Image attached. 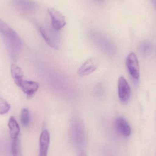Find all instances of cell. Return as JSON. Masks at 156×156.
<instances>
[{
	"mask_svg": "<svg viewBox=\"0 0 156 156\" xmlns=\"http://www.w3.org/2000/svg\"><path fill=\"white\" fill-rule=\"evenodd\" d=\"M12 2L15 6L25 12H32L36 8V5L33 0H12Z\"/></svg>",
	"mask_w": 156,
	"mask_h": 156,
	"instance_id": "cell-7",
	"label": "cell"
},
{
	"mask_svg": "<svg viewBox=\"0 0 156 156\" xmlns=\"http://www.w3.org/2000/svg\"><path fill=\"white\" fill-rule=\"evenodd\" d=\"M50 144V134L47 130L42 131L39 138V156H47Z\"/></svg>",
	"mask_w": 156,
	"mask_h": 156,
	"instance_id": "cell-6",
	"label": "cell"
},
{
	"mask_svg": "<svg viewBox=\"0 0 156 156\" xmlns=\"http://www.w3.org/2000/svg\"><path fill=\"white\" fill-rule=\"evenodd\" d=\"M21 122L22 125L25 127L28 126L30 123V112L27 108H24L21 112Z\"/></svg>",
	"mask_w": 156,
	"mask_h": 156,
	"instance_id": "cell-15",
	"label": "cell"
},
{
	"mask_svg": "<svg viewBox=\"0 0 156 156\" xmlns=\"http://www.w3.org/2000/svg\"><path fill=\"white\" fill-rule=\"evenodd\" d=\"M8 126L9 128L10 136L12 139L18 138L20 133V128L14 117H10L8 121Z\"/></svg>",
	"mask_w": 156,
	"mask_h": 156,
	"instance_id": "cell-10",
	"label": "cell"
},
{
	"mask_svg": "<svg viewBox=\"0 0 156 156\" xmlns=\"http://www.w3.org/2000/svg\"><path fill=\"white\" fill-rule=\"evenodd\" d=\"M11 72L12 77L14 80L16 85L20 87L23 80V74L20 67L15 64H12L11 67Z\"/></svg>",
	"mask_w": 156,
	"mask_h": 156,
	"instance_id": "cell-11",
	"label": "cell"
},
{
	"mask_svg": "<svg viewBox=\"0 0 156 156\" xmlns=\"http://www.w3.org/2000/svg\"><path fill=\"white\" fill-rule=\"evenodd\" d=\"M97 1H102V0H97Z\"/></svg>",
	"mask_w": 156,
	"mask_h": 156,
	"instance_id": "cell-19",
	"label": "cell"
},
{
	"mask_svg": "<svg viewBox=\"0 0 156 156\" xmlns=\"http://www.w3.org/2000/svg\"><path fill=\"white\" fill-rule=\"evenodd\" d=\"M118 95L123 103L128 102L131 96V88L125 78L121 76L118 80Z\"/></svg>",
	"mask_w": 156,
	"mask_h": 156,
	"instance_id": "cell-4",
	"label": "cell"
},
{
	"mask_svg": "<svg viewBox=\"0 0 156 156\" xmlns=\"http://www.w3.org/2000/svg\"><path fill=\"white\" fill-rule=\"evenodd\" d=\"M12 153L13 156H22L21 143L19 138L12 139Z\"/></svg>",
	"mask_w": 156,
	"mask_h": 156,
	"instance_id": "cell-13",
	"label": "cell"
},
{
	"mask_svg": "<svg viewBox=\"0 0 156 156\" xmlns=\"http://www.w3.org/2000/svg\"><path fill=\"white\" fill-rule=\"evenodd\" d=\"M39 30H40V33L43 36V38L44 39L46 42L52 48L57 49L58 48L57 46L55 44L52 40L48 31H47V30L43 28V27H40Z\"/></svg>",
	"mask_w": 156,
	"mask_h": 156,
	"instance_id": "cell-14",
	"label": "cell"
},
{
	"mask_svg": "<svg viewBox=\"0 0 156 156\" xmlns=\"http://www.w3.org/2000/svg\"><path fill=\"white\" fill-rule=\"evenodd\" d=\"M0 34L12 58L17 59L22 49V40L18 34L0 19Z\"/></svg>",
	"mask_w": 156,
	"mask_h": 156,
	"instance_id": "cell-1",
	"label": "cell"
},
{
	"mask_svg": "<svg viewBox=\"0 0 156 156\" xmlns=\"http://www.w3.org/2000/svg\"><path fill=\"white\" fill-rule=\"evenodd\" d=\"M48 13L51 19V24L54 30L59 31L66 24V17L58 10L54 8H48Z\"/></svg>",
	"mask_w": 156,
	"mask_h": 156,
	"instance_id": "cell-2",
	"label": "cell"
},
{
	"mask_svg": "<svg viewBox=\"0 0 156 156\" xmlns=\"http://www.w3.org/2000/svg\"><path fill=\"white\" fill-rule=\"evenodd\" d=\"M23 92L28 96H32L39 89V84L33 81L23 80L20 86Z\"/></svg>",
	"mask_w": 156,
	"mask_h": 156,
	"instance_id": "cell-9",
	"label": "cell"
},
{
	"mask_svg": "<svg viewBox=\"0 0 156 156\" xmlns=\"http://www.w3.org/2000/svg\"><path fill=\"white\" fill-rule=\"evenodd\" d=\"M11 106L3 98L0 97V115L7 113L10 110Z\"/></svg>",
	"mask_w": 156,
	"mask_h": 156,
	"instance_id": "cell-16",
	"label": "cell"
},
{
	"mask_svg": "<svg viewBox=\"0 0 156 156\" xmlns=\"http://www.w3.org/2000/svg\"><path fill=\"white\" fill-rule=\"evenodd\" d=\"M126 65L128 71L133 79L137 80L140 76L139 62L137 56L133 52L130 53L126 58Z\"/></svg>",
	"mask_w": 156,
	"mask_h": 156,
	"instance_id": "cell-3",
	"label": "cell"
},
{
	"mask_svg": "<svg viewBox=\"0 0 156 156\" xmlns=\"http://www.w3.org/2000/svg\"><path fill=\"white\" fill-rule=\"evenodd\" d=\"M76 127L74 128L72 131V139L74 142L77 144H81L83 142L84 139V133L82 126L80 125L76 126Z\"/></svg>",
	"mask_w": 156,
	"mask_h": 156,
	"instance_id": "cell-12",
	"label": "cell"
},
{
	"mask_svg": "<svg viewBox=\"0 0 156 156\" xmlns=\"http://www.w3.org/2000/svg\"><path fill=\"white\" fill-rule=\"evenodd\" d=\"M153 3V5L154 6L155 8L156 9V0H150Z\"/></svg>",
	"mask_w": 156,
	"mask_h": 156,
	"instance_id": "cell-17",
	"label": "cell"
},
{
	"mask_svg": "<svg viewBox=\"0 0 156 156\" xmlns=\"http://www.w3.org/2000/svg\"><path fill=\"white\" fill-rule=\"evenodd\" d=\"M115 124L116 129L120 134L125 137L131 135V126L125 119L122 117H118L115 120Z\"/></svg>",
	"mask_w": 156,
	"mask_h": 156,
	"instance_id": "cell-8",
	"label": "cell"
},
{
	"mask_svg": "<svg viewBox=\"0 0 156 156\" xmlns=\"http://www.w3.org/2000/svg\"><path fill=\"white\" fill-rule=\"evenodd\" d=\"M79 156H86V154H85V153H84V152H82L80 153V154L79 155Z\"/></svg>",
	"mask_w": 156,
	"mask_h": 156,
	"instance_id": "cell-18",
	"label": "cell"
},
{
	"mask_svg": "<svg viewBox=\"0 0 156 156\" xmlns=\"http://www.w3.org/2000/svg\"><path fill=\"white\" fill-rule=\"evenodd\" d=\"M99 65V61L96 58H92L88 59L79 69L77 74L80 76H88L96 70Z\"/></svg>",
	"mask_w": 156,
	"mask_h": 156,
	"instance_id": "cell-5",
	"label": "cell"
}]
</instances>
